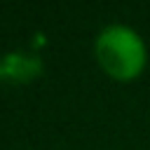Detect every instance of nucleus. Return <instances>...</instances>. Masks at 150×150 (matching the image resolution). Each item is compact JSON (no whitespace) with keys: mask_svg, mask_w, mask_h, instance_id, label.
Returning a JSON list of instances; mask_svg holds the SVG:
<instances>
[{"mask_svg":"<svg viewBox=\"0 0 150 150\" xmlns=\"http://www.w3.org/2000/svg\"><path fill=\"white\" fill-rule=\"evenodd\" d=\"M94 59L115 82L136 80L148 66V45L127 23H108L94 38Z\"/></svg>","mask_w":150,"mask_h":150,"instance_id":"nucleus-1","label":"nucleus"},{"mask_svg":"<svg viewBox=\"0 0 150 150\" xmlns=\"http://www.w3.org/2000/svg\"><path fill=\"white\" fill-rule=\"evenodd\" d=\"M42 70V59L30 52H7L0 56V82L23 84L40 77Z\"/></svg>","mask_w":150,"mask_h":150,"instance_id":"nucleus-2","label":"nucleus"}]
</instances>
